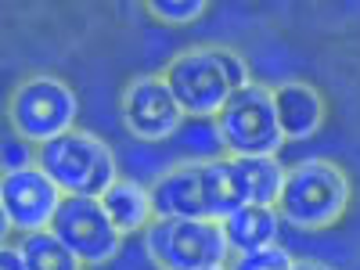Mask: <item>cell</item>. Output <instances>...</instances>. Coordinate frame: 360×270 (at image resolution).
<instances>
[{"label": "cell", "instance_id": "obj_1", "mask_svg": "<svg viewBox=\"0 0 360 270\" xmlns=\"http://www.w3.org/2000/svg\"><path fill=\"white\" fill-rule=\"evenodd\" d=\"M176 105L191 115L195 123H213L242 86L252 83L249 62L238 51L220 47V44H205V47H188L173 54L166 69H162Z\"/></svg>", "mask_w": 360, "mask_h": 270}, {"label": "cell", "instance_id": "obj_2", "mask_svg": "<svg viewBox=\"0 0 360 270\" xmlns=\"http://www.w3.org/2000/svg\"><path fill=\"white\" fill-rule=\"evenodd\" d=\"M353 202V180L332 159H299L285 169V188L278 198L281 224L295 231H328L335 227Z\"/></svg>", "mask_w": 360, "mask_h": 270}, {"label": "cell", "instance_id": "obj_3", "mask_svg": "<svg viewBox=\"0 0 360 270\" xmlns=\"http://www.w3.org/2000/svg\"><path fill=\"white\" fill-rule=\"evenodd\" d=\"M37 166L65 191V198H105L108 188L123 180L108 141L79 127L51 144H40Z\"/></svg>", "mask_w": 360, "mask_h": 270}, {"label": "cell", "instance_id": "obj_4", "mask_svg": "<svg viewBox=\"0 0 360 270\" xmlns=\"http://www.w3.org/2000/svg\"><path fill=\"white\" fill-rule=\"evenodd\" d=\"M213 127L224 155H281V148L288 144L278 119L274 86L259 79L231 94L224 112L213 119Z\"/></svg>", "mask_w": 360, "mask_h": 270}, {"label": "cell", "instance_id": "obj_5", "mask_svg": "<svg viewBox=\"0 0 360 270\" xmlns=\"http://www.w3.org/2000/svg\"><path fill=\"white\" fill-rule=\"evenodd\" d=\"M76 119H79L76 90L51 72L25 76L8 98V127L37 148L76 130Z\"/></svg>", "mask_w": 360, "mask_h": 270}, {"label": "cell", "instance_id": "obj_6", "mask_svg": "<svg viewBox=\"0 0 360 270\" xmlns=\"http://www.w3.org/2000/svg\"><path fill=\"white\" fill-rule=\"evenodd\" d=\"M144 252L155 270H213L234 259L220 220H155L144 231Z\"/></svg>", "mask_w": 360, "mask_h": 270}, {"label": "cell", "instance_id": "obj_7", "mask_svg": "<svg viewBox=\"0 0 360 270\" xmlns=\"http://www.w3.org/2000/svg\"><path fill=\"white\" fill-rule=\"evenodd\" d=\"M119 115H123V127L137 141H148V144H159V141L173 137L188 119L184 108L176 105L162 72L134 76L123 86V94H119Z\"/></svg>", "mask_w": 360, "mask_h": 270}, {"label": "cell", "instance_id": "obj_8", "mask_svg": "<svg viewBox=\"0 0 360 270\" xmlns=\"http://www.w3.org/2000/svg\"><path fill=\"white\" fill-rule=\"evenodd\" d=\"M51 231L79 256L83 266H105L123 249V234L112 224L101 198H65Z\"/></svg>", "mask_w": 360, "mask_h": 270}, {"label": "cell", "instance_id": "obj_9", "mask_svg": "<svg viewBox=\"0 0 360 270\" xmlns=\"http://www.w3.org/2000/svg\"><path fill=\"white\" fill-rule=\"evenodd\" d=\"M62 202H65V191L40 166L4 173V180H0V220H8L22 238L37 231H51Z\"/></svg>", "mask_w": 360, "mask_h": 270}, {"label": "cell", "instance_id": "obj_10", "mask_svg": "<svg viewBox=\"0 0 360 270\" xmlns=\"http://www.w3.org/2000/svg\"><path fill=\"white\" fill-rule=\"evenodd\" d=\"M152 205H155V220H209L202 159H184L169 166L162 176H155Z\"/></svg>", "mask_w": 360, "mask_h": 270}, {"label": "cell", "instance_id": "obj_11", "mask_svg": "<svg viewBox=\"0 0 360 270\" xmlns=\"http://www.w3.org/2000/svg\"><path fill=\"white\" fill-rule=\"evenodd\" d=\"M274 101H278V119H281V130L292 141H310L328 119V101L324 94L307 83V79H285L274 86Z\"/></svg>", "mask_w": 360, "mask_h": 270}, {"label": "cell", "instance_id": "obj_12", "mask_svg": "<svg viewBox=\"0 0 360 270\" xmlns=\"http://www.w3.org/2000/svg\"><path fill=\"white\" fill-rule=\"evenodd\" d=\"M224 224V234L231 242V252L234 256H249V252H259L266 245H278V231H281V213L274 205H245L231 213Z\"/></svg>", "mask_w": 360, "mask_h": 270}, {"label": "cell", "instance_id": "obj_13", "mask_svg": "<svg viewBox=\"0 0 360 270\" xmlns=\"http://www.w3.org/2000/svg\"><path fill=\"white\" fill-rule=\"evenodd\" d=\"M101 205L108 209L112 224L119 227V234H144L155 224V205H152V188L137 184V180H119L115 188H108V195L101 198Z\"/></svg>", "mask_w": 360, "mask_h": 270}, {"label": "cell", "instance_id": "obj_14", "mask_svg": "<svg viewBox=\"0 0 360 270\" xmlns=\"http://www.w3.org/2000/svg\"><path fill=\"white\" fill-rule=\"evenodd\" d=\"M22 256L29 270H86L79 263V256L58 238L54 231H37L22 238Z\"/></svg>", "mask_w": 360, "mask_h": 270}, {"label": "cell", "instance_id": "obj_15", "mask_svg": "<svg viewBox=\"0 0 360 270\" xmlns=\"http://www.w3.org/2000/svg\"><path fill=\"white\" fill-rule=\"evenodd\" d=\"M144 11L166 25H188V22L202 18L209 11V4L205 0H148Z\"/></svg>", "mask_w": 360, "mask_h": 270}, {"label": "cell", "instance_id": "obj_16", "mask_svg": "<svg viewBox=\"0 0 360 270\" xmlns=\"http://www.w3.org/2000/svg\"><path fill=\"white\" fill-rule=\"evenodd\" d=\"M292 263H295V256L285 245H266L249 256H234L231 270H292Z\"/></svg>", "mask_w": 360, "mask_h": 270}, {"label": "cell", "instance_id": "obj_17", "mask_svg": "<svg viewBox=\"0 0 360 270\" xmlns=\"http://www.w3.org/2000/svg\"><path fill=\"white\" fill-rule=\"evenodd\" d=\"M37 166V144H29L25 137H18L11 127L4 134V173H18Z\"/></svg>", "mask_w": 360, "mask_h": 270}, {"label": "cell", "instance_id": "obj_18", "mask_svg": "<svg viewBox=\"0 0 360 270\" xmlns=\"http://www.w3.org/2000/svg\"><path fill=\"white\" fill-rule=\"evenodd\" d=\"M0 270H29L18 242H8L4 249H0Z\"/></svg>", "mask_w": 360, "mask_h": 270}, {"label": "cell", "instance_id": "obj_19", "mask_svg": "<svg viewBox=\"0 0 360 270\" xmlns=\"http://www.w3.org/2000/svg\"><path fill=\"white\" fill-rule=\"evenodd\" d=\"M292 270H317V259H295Z\"/></svg>", "mask_w": 360, "mask_h": 270}, {"label": "cell", "instance_id": "obj_20", "mask_svg": "<svg viewBox=\"0 0 360 270\" xmlns=\"http://www.w3.org/2000/svg\"><path fill=\"white\" fill-rule=\"evenodd\" d=\"M317 270H332V266H328V263H317Z\"/></svg>", "mask_w": 360, "mask_h": 270}, {"label": "cell", "instance_id": "obj_21", "mask_svg": "<svg viewBox=\"0 0 360 270\" xmlns=\"http://www.w3.org/2000/svg\"><path fill=\"white\" fill-rule=\"evenodd\" d=\"M213 270H231V266H213Z\"/></svg>", "mask_w": 360, "mask_h": 270}]
</instances>
